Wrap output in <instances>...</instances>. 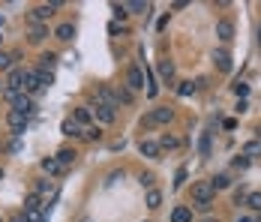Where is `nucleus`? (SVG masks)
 <instances>
[{"label": "nucleus", "instance_id": "7", "mask_svg": "<svg viewBox=\"0 0 261 222\" xmlns=\"http://www.w3.org/2000/svg\"><path fill=\"white\" fill-rule=\"evenodd\" d=\"M90 111H93V120H99V124H105V126H111L114 120H117V111H114V108H105V105H99V102H93Z\"/></svg>", "mask_w": 261, "mask_h": 222}, {"label": "nucleus", "instance_id": "46", "mask_svg": "<svg viewBox=\"0 0 261 222\" xmlns=\"http://www.w3.org/2000/svg\"><path fill=\"white\" fill-rule=\"evenodd\" d=\"M201 222H219V219H216V216H204Z\"/></svg>", "mask_w": 261, "mask_h": 222}, {"label": "nucleus", "instance_id": "11", "mask_svg": "<svg viewBox=\"0 0 261 222\" xmlns=\"http://www.w3.org/2000/svg\"><path fill=\"white\" fill-rule=\"evenodd\" d=\"M138 153H141V156H147V159H162L159 141H150V138H141V141H138Z\"/></svg>", "mask_w": 261, "mask_h": 222}, {"label": "nucleus", "instance_id": "53", "mask_svg": "<svg viewBox=\"0 0 261 222\" xmlns=\"http://www.w3.org/2000/svg\"><path fill=\"white\" fill-rule=\"evenodd\" d=\"M255 222H261V213H258V219H255Z\"/></svg>", "mask_w": 261, "mask_h": 222}, {"label": "nucleus", "instance_id": "22", "mask_svg": "<svg viewBox=\"0 0 261 222\" xmlns=\"http://www.w3.org/2000/svg\"><path fill=\"white\" fill-rule=\"evenodd\" d=\"M240 156H246V159H255V156H261V141H258V138L246 141V144L240 147Z\"/></svg>", "mask_w": 261, "mask_h": 222}, {"label": "nucleus", "instance_id": "44", "mask_svg": "<svg viewBox=\"0 0 261 222\" xmlns=\"http://www.w3.org/2000/svg\"><path fill=\"white\" fill-rule=\"evenodd\" d=\"M123 30H126V27H120L117 21H111V24H108V33H123Z\"/></svg>", "mask_w": 261, "mask_h": 222}, {"label": "nucleus", "instance_id": "43", "mask_svg": "<svg viewBox=\"0 0 261 222\" xmlns=\"http://www.w3.org/2000/svg\"><path fill=\"white\" fill-rule=\"evenodd\" d=\"M249 162H252V159H246V156H237V159H234V168H249Z\"/></svg>", "mask_w": 261, "mask_h": 222}, {"label": "nucleus", "instance_id": "38", "mask_svg": "<svg viewBox=\"0 0 261 222\" xmlns=\"http://www.w3.org/2000/svg\"><path fill=\"white\" fill-rule=\"evenodd\" d=\"M183 183H186V165H180V168H177V174H174V189H180Z\"/></svg>", "mask_w": 261, "mask_h": 222}, {"label": "nucleus", "instance_id": "20", "mask_svg": "<svg viewBox=\"0 0 261 222\" xmlns=\"http://www.w3.org/2000/svg\"><path fill=\"white\" fill-rule=\"evenodd\" d=\"M39 165H42V171L48 174V177H60V174H66L63 168H60V162H57L54 156H45V159H42Z\"/></svg>", "mask_w": 261, "mask_h": 222}, {"label": "nucleus", "instance_id": "27", "mask_svg": "<svg viewBox=\"0 0 261 222\" xmlns=\"http://www.w3.org/2000/svg\"><path fill=\"white\" fill-rule=\"evenodd\" d=\"M159 75H162V81H171L174 78V60H159Z\"/></svg>", "mask_w": 261, "mask_h": 222}, {"label": "nucleus", "instance_id": "14", "mask_svg": "<svg viewBox=\"0 0 261 222\" xmlns=\"http://www.w3.org/2000/svg\"><path fill=\"white\" fill-rule=\"evenodd\" d=\"M213 66H216L219 72H231V54L225 48H216L213 51Z\"/></svg>", "mask_w": 261, "mask_h": 222}, {"label": "nucleus", "instance_id": "13", "mask_svg": "<svg viewBox=\"0 0 261 222\" xmlns=\"http://www.w3.org/2000/svg\"><path fill=\"white\" fill-rule=\"evenodd\" d=\"M45 39H48V24H30V30H27V42L30 45H39Z\"/></svg>", "mask_w": 261, "mask_h": 222}, {"label": "nucleus", "instance_id": "1", "mask_svg": "<svg viewBox=\"0 0 261 222\" xmlns=\"http://www.w3.org/2000/svg\"><path fill=\"white\" fill-rule=\"evenodd\" d=\"M174 120V108H168V105H156V108H150L144 117H141V129H153V126H165Z\"/></svg>", "mask_w": 261, "mask_h": 222}, {"label": "nucleus", "instance_id": "42", "mask_svg": "<svg viewBox=\"0 0 261 222\" xmlns=\"http://www.w3.org/2000/svg\"><path fill=\"white\" fill-rule=\"evenodd\" d=\"M9 66H12V57L6 51H0V69H9Z\"/></svg>", "mask_w": 261, "mask_h": 222}, {"label": "nucleus", "instance_id": "25", "mask_svg": "<svg viewBox=\"0 0 261 222\" xmlns=\"http://www.w3.org/2000/svg\"><path fill=\"white\" fill-rule=\"evenodd\" d=\"M210 186H213L216 192H222V189L231 186V177H228V174H216V177H210Z\"/></svg>", "mask_w": 261, "mask_h": 222}, {"label": "nucleus", "instance_id": "12", "mask_svg": "<svg viewBox=\"0 0 261 222\" xmlns=\"http://www.w3.org/2000/svg\"><path fill=\"white\" fill-rule=\"evenodd\" d=\"M72 120L81 126V129H87V126H93V111H90V105H79L75 111H72Z\"/></svg>", "mask_w": 261, "mask_h": 222}, {"label": "nucleus", "instance_id": "10", "mask_svg": "<svg viewBox=\"0 0 261 222\" xmlns=\"http://www.w3.org/2000/svg\"><path fill=\"white\" fill-rule=\"evenodd\" d=\"M24 93H27L30 99L42 93V87H39V78H36V69H24Z\"/></svg>", "mask_w": 261, "mask_h": 222}, {"label": "nucleus", "instance_id": "52", "mask_svg": "<svg viewBox=\"0 0 261 222\" xmlns=\"http://www.w3.org/2000/svg\"><path fill=\"white\" fill-rule=\"evenodd\" d=\"M258 141H261V129H258Z\"/></svg>", "mask_w": 261, "mask_h": 222}, {"label": "nucleus", "instance_id": "6", "mask_svg": "<svg viewBox=\"0 0 261 222\" xmlns=\"http://www.w3.org/2000/svg\"><path fill=\"white\" fill-rule=\"evenodd\" d=\"M6 90H12V93H18V90H24V69L21 66H15V69H9V75H6ZM3 90V93H6Z\"/></svg>", "mask_w": 261, "mask_h": 222}, {"label": "nucleus", "instance_id": "23", "mask_svg": "<svg viewBox=\"0 0 261 222\" xmlns=\"http://www.w3.org/2000/svg\"><path fill=\"white\" fill-rule=\"evenodd\" d=\"M51 192H54V183H51V180H36V183H33V195L42 198V195H51Z\"/></svg>", "mask_w": 261, "mask_h": 222}, {"label": "nucleus", "instance_id": "31", "mask_svg": "<svg viewBox=\"0 0 261 222\" xmlns=\"http://www.w3.org/2000/svg\"><path fill=\"white\" fill-rule=\"evenodd\" d=\"M42 204H45V201H42L39 195H33V192H30V195L24 198V210H39Z\"/></svg>", "mask_w": 261, "mask_h": 222}, {"label": "nucleus", "instance_id": "2", "mask_svg": "<svg viewBox=\"0 0 261 222\" xmlns=\"http://www.w3.org/2000/svg\"><path fill=\"white\" fill-rule=\"evenodd\" d=\"M57 9H63V3H60V0H54V3H39V6H33V9H30V15H27V18H30V24H48V18H51Z\"/></svg>", "mask_w": 261, "mask_h": 222}, {"label": "nucleus", "instance_id": "37", "mask_svg": "<svg viewBox=\"0 0 261 222\" xmlns=\"http://www.w3.org/2000/svg\"><path fill=\"white\" fill-rule=\"evenodd\" d=\"M177 93H180V96H192V93H195V84H192V81H180Z\"/></svg>", "mask_w": 261, "mask_h": 222}, {"label": "nucleus", "instance_id": "39", "mask_svg": "<svg viewBox=\"0 0 261 222\" xmlns=\"http://www.w3.org/2000/svg\"><path fill=\"white\" fill-rule=\"evenodd\" d=\"M138 183H141L144 189H153V183H156V177H153V174H141V177H138Z\"/></svg>", "mask_w": 261, "mask_h": 222}, {"label": "nucleus", "instance_id": "28", "mask_svg": "<svg viewBox=\"0 0 261 222\" xmlns=\"http://www.w3.org/2000/svg\"><path fill=\"white\" fill-rule=\"evenodd\" d=\"M174 147H180V138L177 135H162L159 138V150H174Z\"/></svg>", "mask_w": 261, "mask_h": 222}, {"label": "nucleus", "instance_id": "49", "mask_svg": "<svg viewBox=\"0 0 261 222\" xmlns=\"http://www.w3.org/2000/svg\"><path fill=\"white\" fill-rule=\"evenodd\" d=\"M3 174H6V171H3V165H0V180H3Z\"/></svg>", "mask_w": 261, "mask_h": 222}, {"label": "nucleus", "instance_id": "54", "mask_svg": "<svg viewBox=\"0 0 261 222\" xmlns=\"http://www.w3.org/2000/svg\"><path fill=\"white\" fill-rule=\"evenodd\" d=\"M0 39H3V36H0Z\"/></svg>", "mask_w": 261, "mask_h": 222}, {"label": "nucleus", "instance_id": "41", "mask_svg": "<svg viewBox=\"0 0 261 222\" xmlns=\"http://www.w3.org/2000/svg\"><path fill=\"white\" fill-rule=\"evenodd\" d=\"M6 150H9V153H21V138H12V141L6 144Z\"/></svg>", "mask_w": 261, "mask_h": 222}, {"label": "nucleus", "instance_id": "34", "mask_svg": "<svg viewBox=\"0 0 261 222\" xmlns=\"http://www.w3.org/2000/svg\"><path fill=\"white\" fill-rule=\"evenodd\" d=\"M231 90H234L237 99H246V93H249V84H246V81H234V84H231Z\"/></svg>", "mask_w": 261, "mask_h": 222}, {"label": "nucleus", "instance_id": "4", "mask_svg": "<svg viewBox=\"0 0 261 222\" xmlns=\"http://www.w3.org/2000/svg\"><path fill=\"white\" fill-rule=\"evenodd\" d=\"M144 84H147L144 66L141 63H132L129 69H126V87H129L132 93H138V90H144Z\"/></svg>", "mask_w": 261, "mask_h": 222}, {"label": "nucleus", "instance_id": "8", "mask_svg": "<svg viewBox=\"0 0 261 222\" xmlns=\"http://www.w3.org/2000/svg\"><path fill=\"white\" fill-rule=\"evenodd\" d=\"M216 39L225 42V45L234 39V21H231V18H219V21H216Z\"/></svg>", "mask_w": 261, "mask_h": 222}, {"label": "nucleus", "instance_id": "50", "mask_svg": "<svg viewBox=\"0 0 261 222\" xmlns=\"http://www.w3.org/2000/svg\"><path fill=\"white\" fill-rule=\"evenodd\" d=\"M81 222H93V219H90V216H84V219H81Z\"/></svg>", "mask_w": 261, "mask_h": 222}, {"label": "nucleus", "instance_id": "16", "mask_svg": "<svg viewBox=\"0 0 261 222\" xmlns=\"http://www.w3.org/2000/svg\"><path fill=\"white\" fill-rule=\"evenodd\" d=\"M33 108H36V105H33V99L21 90V96L12 102V108H9V111H21V114H27V117H30V114H33Z\"/></svg>", "mask_w": 261, "mask_h": 222}, {"label": "nucleus", "instance_id": "40", "mask_svg": "<svg viewBox=\"0 0 261 222\" xmlns=\"http://www.w3.org/2000/svg\"><path fill=\"white\" fill-rule=\"evenodd\" d=\"M126 9H132V12H147L150 6H147V3H141V0H132V3H126Z\"/></svg>", "mask_w": 261, "mask_h": 222}, {"label": "nucleus", "instance_id": "15", "mask_svg": "<svg viewBox=\"0 0 261 222\" xmlns=\"http://www.w3.org/2000/svg\"><path fill=\"white\" fill-rule=\"evenodd\" d=\"M75 156H79V153H75V150H69V147H63V150H57V153H54V159L60 162V168H63V171H69V168L75 165Z\"/></svg>", "mask_w": 261, "mask_h": 222}, {"label": "nucleus", "instance_id": "18", "mask_svg": "<svg viewBox=\"0 0 261 222\" xmlns=\"http://www.w3.org/2000/svg\"><path fill=\"white\" fill-rule=\"evenodd\" d=\"M54 36H57L60 42H72V36H75V24H72V21H63V24H57Z\"/></svg>", "mask_w": 261, "mask_h": 222}, {"label": "nucleus", "instance_id": "35", "mask_svg": "<svg viewBox=\"0 0 261 222\" xmlns=\"http://www.w3.org/2000/svg\"><path fill=\"white\" fill-rule=\"evenodd\" d=\"M198 153L210 156V132H201V141H198Z\"/></svg>", "mask_w": 261, "mask_h": 222}, {"label": "nucleus", "instance_id": "30", "mask_svg": "<svg viewBox=\"0 0 261 222\" xmlns=\"http://www.w3.org/2000/svg\"><path fill=\"white\" fill-rule=\"evenodd\" d=\"M36 78H39V87L42 90H48L54 84V72H42V69H36Z\"/></svg>", "mask_w": 261, "mask_h": 222}, {"label": "nucleus", "instance_id": "45", "mask_svg": "<svg viewBox=\"0 0 261 222\" xmlns=\"http://www.w3.org/2000/svg\"><path fill=\"white\" fill-rule=\"evenodd\" d=\"M246 108H249V105H246V99H240V102H237V105H234V111H237V114H243Z\"/></svg>", "mask_w": 261, "mask_h": 222}, {"label": "nucleus", "instance_id": "33", "mask_svg": "<svg viewBox=\"0 0 261 222\" xmlns=\"http://www.w3.org/2000/svg\"><path fill=\"white\" fill-rule=\"evenodd\" d=\"M111 9H114V18H117V21H126V18H129V9H126V3H114Z\"/></svg>", "mask_w": 261, "mask_h": 222}, {"label": "nucleus", "instance_id": "26", "mask_svg": "<svg viewBox=\"0 0 261 222\" xmlns=\"http://www.w3.org/2000/svg\"><path fill=\"white\" fill-rule=\"evenodd\" d=\"M114 96H117V102H123V105H132V99H135V93H132L126 84H120L117 90H114Z\"/></svg>", "mask_w": 261, "mask_h": 222}, {"label": "nucleus", "instance_id": "24", "mask_svg": "<svg viewBox=\"0 0 261 222\" xmlns=\"http://www.w3.org/2000/svg\"><path fill=\"white\" fill-rule=\"evenodd\" d=\"M144 204H147L150 210H159V207H162V192H159V189H147V198H144Z\"/></svg>", "mask_w": 261, "mask_h": 222}, {"label": "nucleus", "instance_id": "3", "mask_svg": "<svg viewBox=\"0 0 261 222\" xmlns=\"http://www.w3.org/2000/svg\"><path fill=\"white\" fill-rule=\"evenodd\" d=\"M27 124H30V117L21 114V111H9V114H6V126H9V135H12V138H21L27 132Z\"/></svg>", "mask_w": 261, "mask_h": 222}, {"label": "nucleus", "instance_id": "5", "mask_svg": "<svg viewBox=\"0 0 261 222\" xmlns=\"http://www.w3.org/2000/svg\"><path fill=\"white\" fill-rule=\"evenodd\" d=\"M213 198H216V189L210 186V180H195V183H192V201H198V204H213Z\"/></svg>", "mask_w": 261, "mask_h": 222}, {"label": "nucleus", "instance_id": "9", "mask_svg": "<svg viewBox=\"0 0 261 222\" xmlns=\"http://www.w3.org/2000/svg\"><path fill=\"white\" fill-rule=\"evenodd\" d=\"M96 102H99V105H105V108H114V111L120 108V102H117V96H114V90H108L105 84H99V87H96Z\"/></svg>", "mask_w": 261, "mask_h": 222}, {"label": "nucleus", "instance_id": "48", "mask_svg": "<svg viewBox=\"0 0 261 222\" xmlns=\"http://www.w3.org/2000/svg\"><path fill=\"white\" fill-rule=\"evenodd\" d=\"M3 90H6V84H3V81H0V96H3Z\"/></svg>", "mask_w": 261, "mask_h": 222}, {"label": "nucleus", "instance_id": "47", "mask_svg": "<svg viewBox=\"0 0 261 222\" xmlns=\"http://www.w3.org/2000/svg\"><path fill=\"white\" fill-rule=\"evenodd\" d=\"M237 222H255V219H249V216H240V219H237Z\"/></svg>", "mask_w": 261, "mask_h": 222}, {"label": "nucleus", "instance_id": "32", "mask_svg": "<svg viewBox=\"0 0 261 222\" xmlns=\"http://www.w3.org/2000/svg\"><path fill=\"white\" fill-rule=\"evenodd\" d=\"M246 207L261 213V192H249V195H246Z\"/></svg>", "mask_w": 261, "mask_h": 222}, {"label": "nucleus", "instance_id": "51", "mask_svg": "<svg viewBox=\"0 0 261 222\" xmlns=\"http://www.w3.org/2000/svg\"><path fill=\"white\" fill-rule=\"evenodd\" d=\"M258 45H261V30H258Z\"/></svg>", "mask_w": 261, "mask_h": 222}, {"label": "nucleus", "instance_id": "17", "mask_svg": "<svg viewBox=\"0 0 261 222\" xmlns=\"http://www.w3.org/2000/svg\"><path fill=\"white\" fill-rule=\"evenodd\" d=\"M60 132H63L66 138H81V135H84V129H81V126L72 120V117H66V120L60 124Z\"/></svg>", "mask_w": 261, "mask_h": 222}, {"label": "nucleus", "instance_id": "21", "mask_svg": "<svg viewBox=\"0 0 261 222\" xmlns=\"http://www.w3.org/2000/svg\"><path fill=\"white\" fill-rule=\"evenodd\" d=\"M54 66H57V54H54V51L39 54V66H36V69H42V72H54Z\"/></svg>", "mask_w": 261, "mask_h": 222}, {"label": "nucleus", "instance_id": "29", "mask_svg": "<svg viewBox=\"0 0 261 222\" xmlns=\"http://www.w3.org/2000/svg\"><path fill=\"white\" fill-rule=\"evenodd\" d=\"M81 138H87V141H102V129H99L96 124H93V126H87Z\"/></svg>", "mask_w": 261, "mask_h": 222}, {"label": "nucleus", "instance_id": "19", "mask_svg": "<svg viewBox=\"0 0 261 222\" xmlns=\"http://www.w3.org/2000/svg\"><path fill=\"white\" fill-rule=\"evenodd\" d=\"M192 216H195V213H192L189 204H177V207L171 210V222H192Z\"/></svg>", "mask_w": 261, "mask_h": 222}, {"label": "nucleus", "instance_id": "36", "mask_svg": "<svg viewBox=\"0 0 261 222\" xmlns=\"http://www.w3.org/2000/svg\"><path fill=\"white\" fill-rule=\"evenodd\" d=\"M246 195H249V189L246 186H237L234 189V204L240 207V204H246Z\"/></svg>", "mask_w": 261, "mask_h": 222}]
</instances>
